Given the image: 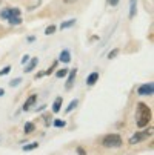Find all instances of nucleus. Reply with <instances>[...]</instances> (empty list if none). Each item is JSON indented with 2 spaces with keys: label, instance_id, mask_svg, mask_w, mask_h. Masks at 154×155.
I'll return each instance as SVG.
<instances>
[{
  "label": "nucleus",
  "instance_id": "f257e3e1",
  "mask_svg": "<svg viewBox=\"0 0 154 155\" xmlns=\"http://www.w3.org/2000/svg\"><path fill=\"white\" fill-rule=\"evenodd\" d=\"M151 120V109L145 104V103H139L137 104V126L139 127H145Z\"/></svg>",
  "mask_w": 154,
  "mask_h": 155
},
{
  "label": "nucleus",
  "instance_id": "f03ea898",
  "mask_svg": "<svg viewBox=\"0 0 154 155\" xmlns=\"http://www.w3.org/2000/svg\"><path fill=\"white\" fill-rule=\"evenodd\" d=\"M102 144L105 147H120L122 146V138L117 134H109V135L103 137Z\"/></svg>",
  "mask_w": 154,
  "mask_h": 155
},
{
  "label": "nucleus",
  "instance_id": "7ed1b4c3",
  "mask_svg": "<svg viewBox=\"0 0 154 155\" xmlns=\"http://www.w3.org/2000/svg\"><path fill=\"white\" fill-rule=\"evenodd\" d=\"M152 134V129H148V130H142V132H136V134L129 138V143L131 144H136V143H140L143 141L145 138H148L149 135Z\"/></svg>",
  "mask_w": 154,
  "mask_h": 155
},
{
  "label": "nucleus",
  "instance_id": "20e7f679",
  "mask_svg": "<svg viewBox=\"0 0 154 155\" xmlns=\"http://www.w3.org/2000/svg\"><path fill=\"white\" fill-rule=\"evenodd\" d=\"M14 15H20L19 8H6V9H3L2 12H0V17L5 18V20H8L9 17H14Z\"/></svg>",
  "mask_w": 154,
  "mask_h": 155
},
{
  "label": "nucleus",
  "instance_id": "39448f33",
  "mask_svg": "<svg viewBox=\"0 0 154 155\" xmlns=\"http://www.w3.org/2000/svg\"><path fill=\"white\" fill-rule=\"evenodd\" d=\"M139 95H151L154 92V84L152 83H145L139 87Z\"/></svg>",
  "mask_w": 154,
  "mask_h": 155
},
{
  "label": "nucleus",
  "instance_id": "423d86ee",
  "mask_svg": "<svg viewBox=\"0 0 154 155\" xmlns=\"http://www.w3.org/2000/svg\"><path fill=\"white\" fill-rule=\"evenodd\" d=\"M76 74H77V69H71V71H70L68 81H67V89H71V86H73V83H74V78H76Z\"/></svg>",
  "mask_w": 154,
  "mask_h": 155
},
{
  "label": "nucleus",
  "instance_id": "0eeeda50",
  "mask_svg": "<svg viewBox=\"0 0 154 155\" xmlns=\"http://www.w3.org/2000/svg\"><path fill=\"white\" fill-rule=\"evenodd\" d=\"M36 100H37V95H36V94H33V95H31V97L25 101V104H23V110H28V109H29V107L36 103Z\"/></svg>",
  "mask_w": 154,
  "mask_h": 155
},
{
  "label": "nucleus",
  "instance_id": "6e6552de",
  "mask_svg": "<svg viewBox=\"0 0 154 155\" xmlns=\"http://www.w3.org/2000/svg\"><path fill=\"white\" fill-rule=\"evenodd\" d=\"M97 80H99V72H91L90 75H88V78H86V83L90 86H93Z\"/></svg>",
  "mask_w": 154,
  "mask_h": 155
},
{
  "label": "nucleus",
  "instance_id": "1a4fd4ad",
  "mask_svg": "<svg viewBox=\"0 0 154 155\" xmlns=\"http://www.w3.org/2000/svg\"><path fill=\"white\" fill-rule=\"evenodd\" d=\"M60 60H62L63 63H70V60H71L70 51H62V52H60Z\"/></svg>",
  "mask_w": 154,
  "mask_h": 155
},
{
  "label": "nucleus",
  "instance_id": "9d476101",
  "mask_svg": "<svg viewBox=\"0 0 154 155\" xmlns=\"http://www.w3.org/2000/svg\"><path fill=\"white\" fill-rule=\"evenodd\" d=\"M62 101H63L62 97H57V98H56V101H54V104H53V112H59L60 106H62Z\"/></svg>",
  "mask_w": 154,
  "mask_h": 155
},
{
  "label": "nucleus",
  "instance_id": "9b49d317",
  "mask_svg": "<svg viewBox=\"0 0 154 155\" xmlns=\"http://www.w3.org/2000/svg\"><path fill=\"white\" fill-rule=\"evenodd\" d=\"M37 61H39V60H37V57H34V58H33V60L29 61V64H28L26 68H25V71H26V72H31V71H33V69L36 68V64H37Z\"/></svg>",
  "mask_w": 154,
  "mask_h": 155
},
{
  "label": "nucleus",
  "instance_id": "f8f14e48",
  "mask_svg": "<svg viewBox=\"0 0 154 155\" xmlns=\"http://www.w3.org/2000/svg\"><path fill=\"white\" fill-rule=\"evenodd\" d=\"M8 21H9L11 25H20L22 23V18H20V15H14V17H9Z\"/></svg>",
  "mask_w": 154,
  "mask_h": 155
},
{
  "label": "nucleus",
  "instance_id": "ddd939ff",
  "mask_svg": "<svg viewBox=\"0 0 154 155\" xmlns=\"http://www.w3.org/2000/svg\"><path fill=\"white\" fill-rule=\"evenodd\" d=\"M74 23H76L74 18H73V20H68V21H63V23L60 25V28H62V29H67V28H71Z\"/></svg>",
  "mask_w": 154,
  "mask_h": 155
},
{
  "label": "nucleus",
  "instance_id": "4468645a",
  "mask_svg": "<svg viewBox=\"0 0 154 155\" xmlns=\"http://www.w3.org/2000/svg\"><path fill=\"white\" fill-rule=\"evenodd\" d=\"M25 134H31V132L34 130V124L33 123H25Z\"/></svg>",
  "mask_w": 154,
  "mask_h": 155
},
{
  "label": "nucleus",
  "instance_id": "2eb2a0df",
  "mask_svg": "<svg viewBox=\"0 0 154 155\" xmlns=\"http://www.w3.org/2000/svg\"><path fill=\"white\" fill-rule=\"evenodd\" d=\"M68 74V69H65V68H62V69H59L57 72H56V75L59 77V78H62V77H65Z\"/></svg>",
  "mask_w": 154,
  "mask_h": 155
},
{
  "label": "nucleus",
  "instance_id": "dca6fc26",
  "mask_svg": "<svg viewBox=\"0 0 154 155\" xmlns=\"http://www.w3.org/2000/svg\"><path fill=\"white\" fill-rule=\"evenodd\" d=\"M77 103H79V101H77V100H73V101H71V103H70V106H68V107H67V112H71V110H73V109H74V107H76V106H77Z\"/></svg>",
  "mask_w": 154,
  "mask_h": 155
},
{
  "label": "nucleus",
  "instance_id": "f3484780",
  "mask_svg": "<svg viewBox=\"0 0 154 155\" xmlns=\"http://www.w3.org/2000/svg\"><path fill=\"white\" fill-rule=\"evenodd\" d=\"M56 68H57V61H54V63H53V64H51V68H50V69H48V71H46V72H45V75H50V74H53V72H54V69H56Z\"/></svg>",
  "mask_w": 154,
  "mask_h": 155
},
{
  "label": "nucleus",
  "instance_id": "a211bd4d",
  "mask_svg": "<svg viewBox=\"0 0 154 155\" xmlns=\"http://www.w3.org/2000/svg\"><path fill=\"white\" fill-rule=\"evenodd\" d=\"M54 31H56V26H54V25H51V26H48V28L45 29V34H46V35H50V34H54Z\"/></svg>",
  "mask_w": 154,
  "mask_h": 155
},
{
  "label": "nucleus",
  "instance_id": "6ab92c4d",
  "mask_svg": "<svg viewBox=\"0 0 154 155\" xmlns=\"http://www.w3.org/2000/svg\"><path fill=\"white\" fill-rule=\"evenodd\" d=\"M36 147H39V143H33V144L23 146V150H31V149H36Z\"/></svg>",
  "mask_w": 154,
  "mask_h": 155
},
{
  "label": "nucleus",
  "instance_id": "aec40b11",
  "mask_svg": "<svg viewBox=\"0 0 154 155\" xmlns=\"http://www.w3.org/2000/svg\"><path fill=\"white\" fill-rule=\"evenodd\" d=\"M117 54H119V49H113L111 52H109V54H108V58H109V60H111V58H114V57H116Z\"/></svg>",
  "mask_w": 154,
  "mask_h": 155
},
{
  "label": "nucleus",
  "instance_id": "412c9836",
  "mask_svg": "<svg viewBox=\"0 0 154 155\" xmlns=\"http://www.w3.org/2000/svg\"><path fill=\"white\" fill-rule=\"evenodd\" d=\"M54 126H56V127H63V126H65V121H63V120H56V121H54Z\"/></svg>",
  "mask_w": 154,
  "mask_h": 155
},
{
  "label": "nucleus",
  "instance_id": "4be33fe9",
  "mask_svg": "<svg viewBox=\"0 0 154 155\" xmlns=\"http://www.w3.org/2000/svg\"><path fill=\"white\" fill-rule=\"evenodd\" d=\"M9 71H11V68H9V66H6V68H3L2 71H0V75H6Z\"/></svg>",
  "mask_w": 154,
  "mask_h": 155
},
{
  "label": "nucleus",
  "instance_id": "5701e85b",
  "mask_svg": "<svg viewBox=\"0 0 154 155\" xmlns=\"http://www.w3.org/2000/svg\"><path fill=\"white\" fill-rule=\"evenodd\" d=\"M20 81H22V80H20V78H14V80H12V81H11V83H9V84H11V86H17V84H19V83H20Z\"/></svg>",
  "mask_w": 154,
  "mask_h": 155
},
{
  "label": "nucleus",
  "instance_id": "b1692460",
  "mask_svg": "<svg viewBox=\"0 0 154 155\" xmlns=\"http://www.w3.org/2000/svg\"><path fill=\"white\" fill-rule=\"evenodd\" d=\"M108 3L111 5V6H116V5L119 3V0H108Z\"/></svg>",
  "mask_w": 154,
  "mask_h": 155
},
{
  "label": "nucleus",
  "instance_id": "393cba45",
  "mask_svg": "<svg viewBox=\"0 0 154 155\" xmlns=\"http://www.w3.org/2000/svg\"><path fill=\"white\" fill-rule=\"evenodd\" d=\"M28 60H29V55H23V58H22V63L25 64V63H26Z\"/></svg>",
  "mask_w": 154,
  "mask_h": 155
},
{
  "label": "nucleus",
  "instance_id": "a878e982",
  "mask_svg": "<svg viewBox=\"0 0 154 155\" xmlns=\"http://www.w3.org/2000/svg\"><path fill=\"white\" fill-rule=\"evenodd\" d=\"M77 152H79V155H85V150H83L82 147H79V149H77Z\"/></svg>",
  "mask_w": 154,
  "mask_h": 155
},
{
  "label": "nucleus",
  "instance_id": "bb28decb",
  "mask_svg": "<svg viewBox=\"0 0 154 155\" xmlns=\"http://www.w3.org/2000/svg\"><path fill=\"white\" fill-rule=\"evenodd\" d=\"M3 94H5V91H3V89H2V87H0V97H2V95H3Z\"/></svg>",
  "mask_w": 154,
  "mask_h": 155
},
{
  "label": "nucleus",
  "instance_id": "cd10ccee",
  "mask_svg": "<svg viewBox=\"0 0 154 155\" xmlns=\"http://www.w3.org/2000/svg\"><path fill=\"white\" fill-rule=\"evenodd\" d=\"M65 2H71V0H65Z\"/></svg>",
  "mask_w": 154,
  "mask_h": 155
}]
</instances>
